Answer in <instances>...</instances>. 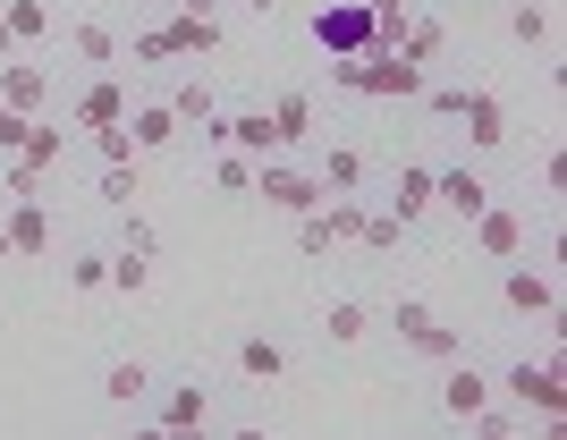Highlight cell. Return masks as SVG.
Returning <instances> with one entry per match:
<instances>
[{
	"label": "cell",
	"instance_id": "cell-32",
	"mask_svg": "<svg viewBox=\"0 0 567 440\" xmlns=\"http://www.w3.org/2000/svg\"><path fill=\"white\" fill-rule=\"evenodd\" d=\"M69 288L76 297H102L111 288V255H69Z\"/></svg>",
	"mask_w": 567,
	"mask_h": 440
},
{
	"label": "cell",
	"instance_id": "cell-6",
	"mask_svg": "<svg viewBox=\"0 0 567 440\" xmlns=\"http://www.w3.org/2000/svg\"><path fill=\"white\" fill-rule=\"evenodd\" d=\"M457 127H466V144L474 153H492V144H508V102H499V93H457Z\"/></svg>",
	"mask_w": 567,
	"mask_h": 440
},
{
	"label": "cell",
	"instance_id": "cell-20",
	"mask_svg": "<svg viewBox=\"0 0 567 440\" xmlns=\"http://www.w3.org/2000/svg\"><path fill=\"white\" fill-rule=\"evenodd\" d=\"M162 43H169V60H178V51H220V18H187V9H178V18L162 25Z\"/></svg>",
	"mask_w": 567,
	"mask_h": 440
},
{
	"label": "cell",
	"instance_id": "cell-26",
	"mask_svg": "<svg viewBox=\"0 0 567 440\" xmlns=\"http://www.w3.org/2000/svg\"><path fill=\"white\" fill-rule=\"evenodd\" d=\"M111 288H118V297H144V288H153V255H127V246H111Z\"/></svg>",
	"mask_w": 567,
	"mask_h": 440
},
{
	"label": "cell",
	"instance_id": "cell-16",
	"mask_svg": "<svg viewBox=\"0 0 567 440\" xmlns=\"http://www.w3.org/2000/svg\"><path fill=\"white\" fill-rule=\"evenodd\" d=\"M60 153H69L60 119H43V111H34V127H25V144H18V162H25V170H43V178H51V170H60Z\"/></svg>",
	"mask_w": 567,
	"mask_h": 440
},
{
	"label": "cell",
	"instance_id": "cell-33",
	"mask_svg": "<svg viewBox=\"0 0 567 440\" xmlns=\"http://www.w3.org/2000/svg\"><path fill=\"white\" fill-rule=\"evenodd\" d=\"M508 34H517L525 51H543V43H550V9H543V0H525L517 18H508Z\"/></svg>",
	"mask_w": 567,
	"mask_h": 440
},
{
	"label": "cell",
	"instance_id": "cell-7",
	"mask_svg": "<svg viewBox=\"0 0 567 440\" xmlns=\"http://www.w3.org/2000/svg\"><path fill=\"white\" fill-rule=\"evenodd\" d=\"M499 297H508V314H525V323H534V314H559V272H534V263H517V272L499 279Z\"/></svg>",
	"mask_w": 567,
	"mask_h": 440
},
{
	"label": "cell",
	"instance_id": "cell-8",
	"mask_svg": "<svg viewBox=\"0 0 567 440\" xmlns=\"http://www.w3.org/2000/svg\"><path fill=\"white\" fill-rule=\"evenodd\" d=\"M492 204V186H483V170H432V212H457V221H474V212Z\"/></svg>",
	"mask_w": 567,
	"mask_h": 440
},
{
	"label": "cell",
	"instance_id": "cell-29",
	"mask_svg": "<svg viewBox=\"0 0 567 440\" xmlns=\"http://www.w3.org/2000/svg\"><path fill=\"white\" fill-rule=\"evenodd\" d=\"M399 237H406V221H399V212H364L355 246H373V255H399Z\"/></svg>",
	"mask_w": 567,
	"mask_h": 440
},
{
	"label": "cell",
	"instance_id": "cell-38",
	"mask_svg": "<svg viewBox=\"0 0 567 440\" xmlns=\"http://www.w3.org/2000/svg\"><path fill=\"white\" fill-rule=\"evenodd\" d=\"M0 186H9V204H18V195H43L51 178H43V170H25L18 153H9V170H0Z\"/></svg>",
	"mask_w": 567,
	"mask_h": 440
},
{
	"label": "cell",
	"instance_id": "cell-42",
	"mask_svg": "<svg viewBox=\"0 0 567 440\" xmlns=\"http://www.w3.org/2000/svg\"><path fill=\"white\" fill-rule=\"evenodd\" d=\"M178 9H187V18H220V0H178Z\"/></svg>",
	"mask_w": 567,
	"mask_h": 440
},
{
	"label": "cell",
	"instance_id": "cell-37",
	"mask_svg": "<svg viewBox=\"0 0 567 440\" xmlns=\"http://www.w3.org/2000/svg\"><path fill=\"white\" fill-rule=\"evenodd\" d=\"M94 153H102V162H136V136H127V119H118V127H94Z\"/></svg>",
	"mask_w": 567,
	"mask_h": 440
},
{
	"label": "cell",
	"instance_id": "cell-40",
	"mask_svg": "<svg viewBox=\"0 0 567 440\" xmlns=\"http://www.w3.org/2000/svg\"><path fill=\"white\" fill-rule=\"evenodd\" d=\"M25 127H34V111H9V102H0V162L25 144Z\"/></svg>",
	"mask_w": 567,
	"mask_h": 440
},
{
	"label": "cell",
	"instance_id": "cell-19",
	"mask_svg": "<svg viewBox=\"0 0 567 440\" xmlns=\"http://www.w3.org/2000/svg\"><path fill=\"white\" fill-rule=\"evenodd\" d=\"M271 136H280V153L313 136V93H280V102H271Z\"/></svg>",
	"mask_w": 567,
	"mask_h": 440
},
{
	"label": "cell",
	"instance_id": "cell-15",
	"mask_svg": "<svg viewBox=\"0 0 567 440\" xmlns=\"http://www.w3.org/2000/svg\"><path fill=\"white\" fill-rule=\"evenodd\" d=\"M220 144H229V153H262V162H271V153H280V136H271V111L220 119Z\"/></svg>",
	"mask_w": 567,
	"mask_h": 440
},
{
	"label": "cell",
	"instance_id": "cell-36",
	"mask_svg": "<svg viewBox=\"0 0 567 440\" xmlns=\"http://www.w3.org/2000/svg\"><path fill=\"white\" fill-rule=\"evenodd\" d=\"M364 18H373L381 43H399V25H406V0H364Z\"/></svg>",
	"mask_w": 567,
	"mask_h": 440
},
{
	"label": "cell",
	"instance_id": "cell-25",
	"mask_svg": "<svg viewBox=\"0 0 567 440\" xmlns=\"http://www.w3.org/2000/svg\"><path fill=\"white\" fill-rule=\"evenodd\" d=\"M364 186V153L355 144H331V162H322V195H355Z\"/></svg>",
	"mask_w": 567,
	"mask_h": 440
},
{
	"label": "cell",
	"instance_id": "cell-44",
	"mask_svg": "<svg viewBox=\"0 0 567 440\" xmlns=\"http://www.w3.org/2000/svg\"><path fill=\"white\" fill-rule=\"evenodd\" d=\"M246 9H255V18H271V9H280V0H246Z\"/></svg>",
	"mask_w": 567,
	"mask_h": 440
},
{
	"label": "cell",
	"instance_id": "cell-34",
	"mask_svg": "<svg viewBox=\"0 0 567 440\" xmlns=\"http://www.w3.org/2000/svg\"><path fill=\"white\" fill-rule=\"evenodd\" d=\"M339 237H331V221H322V204L313 212H297V255H331Z\"/></svg>",
	"mask_w": 567,
	"mask_h": 440
},
{
	"label": "cell",
	"instance_id": "cell-5",
	"mask_svg": "<svg viewBox=\"0 0 567 440\" xmlns=\"http://www.w3.org/2000/svg\"><path fill=\"white\" fill-rule=\"evenodd\" d=\"M262 204H271V212H288V221H297V212H313V204H322V178H313V170H288L280 162V153H271V162H262Z\"/></svg>",
	"mask_w": 567,
	"mask_h": 440
},
{
	"label": "cell",
	"instance_id": "cell-30",
	"mask_svg": "<svg viewBox=\"0 0 567 440\" xmlns=\"http://www.w3.org/2000/svg\"><path fill=\"white\" fill-rule=\"evenodd\" d=\"M0 18H9V34H18V43H43V34H51V9H43V0H9Z\"/></svg>",
	"mask_w": 567,
	"mask_h": 440
},
{
	"label": "cell",
	"instance_id": "cell-3",
	"mask_svg": "<svg viewBox=\"0 0 567 440\" xmlns=\"http://www.w3.org/2000/svg\"><path fill=\"white\" fill-rule=\"evenodd\" d=\"M390 323H399V339H406L415 356H432V365H450V356H466L457 323H441V314H432L424 297H399V314H390Z\"/></svg>",
	"mask_w": 567,
	"mask_h": 440
},
{
	"label": "cell",
	"instance_id": "cell-21",
	"mask_svg": "<svg viewBox=\"0 0 567 440\" xmlns=\"http://www.w3.org/2000/svg\"><path fill=\"white\" fill-rule=\"evenodd\" d=\"M390 212H399L406 229L432 212V162H406V170H399V204H390Z\"/></svg>",
	"mask_w": 567,
	"mask_h": 440
},
{
	"label": "cell",
	"instance_id": "cell-2",
	"mask_svg": "<svg viewBox=\"0 0 567 440\" xmlns=\"http://www.w3.org/2000/svg\"><path fill=\"white\" fill-rule=\"evenodd\" d=\"M355 93H373V102H415V93H424V69H415L406 51L373 43L364 60H355Z\"/></svg>",
	"mask_w": 567,
	"mask_h": 440
},
{
	"label": "cell",
	"instance_id": "cell-13",
	"mask_svg": "<svg viewBox=\"0 0 567 440\" xmlns=\"http://www.w3.org/2000/svg\"><path fill=\"white\" fill-rule=\"evenodd\" d=\"M127 136H136V153H162V144H178L187 127H178L169 102H136V111H127Z\"/></svg>",
	"mask_w": 567,
	"mask_h": 440
},
{
	"label": "cell",
	"instance_id": "cell-1",
	"mask_svg": "<svg viewBox=\"0 0 567 440\" xmlns=\"http://www.w3.org/2000/svg\"><path fill=\"white\" fill-rule=\"evenodd\" d=\"M492 390H508L525 407V416H543V423H559L567 416V381H559V356H525V365H508V381H492Z\"/></svg>",
	"mask_w": 567,
	"mask_h": 440
},
{
	"label": "cell",
	"instance_id": "cell-39",
	"mask_svg": "<svg viewBox=\"0 0 567 440\" xmlns=\"http://www.w3.org/2000/svg\"><path fill=\"white\" fill-rule=\"evenodd\" d=\"M118 246H127V255H153V221H144V212H118Z\"/></svg>",
	"mask_w": 567,
	"mask_h": 440
},
{
	"label": "cell",
	"instance_id": "cell-4",
	"mask_svg": "<svg viewBox=\"0 0 567 440\" xmlns=\"http://www.w3.org/2000/svg\"><path fill=\"white\" fill-rule=\"evenodd\" d=\"M313 43L331 51V60H355V51H373L381 34H373V18H364V0H348V9H322V18H313Z\"/></svg>",
	"mask_w": 567,
	"mask_h": 440
},
{
	"label": "cell",
	"instance_id": "cell-28",
	"mask_svg": "<svg viewBox=\"0 0 567 440\" xmlns=\"http://www.w3.org/2000/svg\"><path fill=\"white\" fill-rule=\"evenodd\" d=\"M322 330H331L339 348H355V339H364V330H373V314H364V305H355V297H339L331 314H322Z\"/></svg>",
	"mask_w": 567,
	"mask_h": 440
},
{
	"label": "cell",
	"instance_id": "cell-9",
	"mask_svg": "<svg viewBox=\"0 0 567 440\" xmlns=\"http://www.w3.org/2000/svg\"><path fill=\"white\" fill-rule=\"evenodd\" d=\"M483 407H492V381H483L474 365H457V356H450V381H441V416H450V423H474Z\"/></svg>",
	"mask_w": 567,
	"mask_h": 440
},
{
	"label": "cell",
	"instance_id": "cell-41",
	"mask_svg": "<svg viewBox=\"0 0 567 440\" xmlns=\"http://www.w3.org/2000/svg\"><path fill=\"white\" fill-rule=\"evenodd\" d=\"M127 51H136L144 69H162V60H169V43H162V25H144V34H136V43H127Z\"/></svg>",
	"mask_w": 567,
	"mask_h": 440
},
{
	"label": "cell",
	"instance_id": "cell-14",
	"mask_svg": "<svg viewBox=\"0 0 567 440\" xmlns=\"http://www.w3.org/2000/svg\"><path fill=\"white\" fill-rule=\"evenodd\" d=\"M474 246H483V255H517L525 221H517V212H499V204H483V212H474Z\"/></svg>",
	"mask_w": 567,
	"mask_h": 440
},
{
	"label": "cell",
	"instance_id": "cell-12",
	"mask_svg": "<svg viewBox=\"0 0 567 440\" xmlns=\"http://www.w3.org/2000/svg\"><path fill=\"white\" fill-rule=\"evenodd\" d=\"M213 423V390L204 381H178V390L162 398V432H204Z\"/></svg>",
	"mask_w": 567,
	"mask_h": 440
},
{
	"label": "cell",
	"instance_id": "cell-43",
	"mask_svg": "<svg viewBox=\"0 0 567 440\" xmlns=\"http://www.w3.org/2000/svg\"><path fill=\"white\" fill-rule=\"evenodd\" d=\"M9 51H18V34H9V18H0V60H9Z\"/></svg>",
	"mask_w": 567,
	"mask_h": 440
},
{
	"label": "cell",
	"instance_id": "cell-18",
	"mask_svg": "<svg viewBox=\"0 0 567 440\" xmlns=\"http://www.w3.org/2000/svg\"><path fill=\"white\" fill-rule=\"evenodd\" d=\"M118 119H127V93H118L111 76H94V85H85V102H76V127L94 136V127H118Z\"/></svg>",
	"mask_w": 567,
	"mask_h": 440
},
{
	"label": "cell",
	"instance_id": "cell-17",
	"mask_svg": "<svg viewBox=\"0 0 567 440\" xmlns=\"http://www.w3.org/2000/svg\"><path fill=\"white\" fill-rule=\"evenodd\" d=\"M390 51H406L415 69H432V60L450 51V25H441V18H406V25H399V43H390Z\"/></svg>",
	"mask_w": 567,
	"mask_h": 440
},
{
	"label": "cell",
	"instance_id": "cell-31",
	"mask_svg": "<svg viewBox=\"0 0 567 440\" xmlns=\"http://www.w3.org/2000/svg\"><path fill=\"white\" fill-rule=\"evenodd\" d=\"M169 111H178V127H204V119H213V85H204V76H187V85L169 93Z\"/></svg>",
	"mask_w": 567,
	"mask_h": 440
},
{
	"label": "cell",
	"instance_id": "cell-23",
	"mask_svg": "<svg viewBox=\"0 0 567 440\" xmlns=\"http://www.w3.org/2000/svg\"><path fill=\"white\" fill-rule=\"evenodd\" d=\"M144 390H153V372H144V365H136V356H118V365H111V372H102V398H111V407H136V398H144Z\"/></svg>",
	"mask_w": 567,
	"mask_h": 440
},
{
	"label": "cell",
	"instance_id": "cell-27",
	"mask_svg": "<svg viewBox=\"0 0 567 440\" xmlns=\"http://www.w3.org/2000/svg\"><path fill=\"white\" fill-rule=\"evenodd\" d=\"M69 43H76V60H85V69H111V60H118V34H111V25H94V18L76 25Z\"/></svg>",
	"mask_w": 567,
	"mask_h": 440
},
{
	"label": "cell",
	"instance_id": "cell-10",
	"mask_svg": "<svg viewBox=\"0 0 567 440\" xmlns=\"http://www.w3.org/2000/svg\"><path fill=\"white\" fill-rule=\"evenodd\" d=\"M0 229H9V255H51V212H43V195H18V212H9Z\"/></svg>",
	"mask_w": 567,
	"mask_h": 440
},
{
	"label": "cell",
	"instance_id": "cell-45",
	"mask_svg": "<svg viewBox=\"0 0 567 440\" xmlns=\"http://www.w3.org/2000/svg\"><path fill=\"white\" fill-rule=\"evenodd\" d=\"M0 255H9V229H0Z\"/></svg>",
	"mask_w": 567,
	"mask_h": 440
},
{
	"label": "cell",
	"instance_id": "cell-24",
	"mask_svg": "<svg viewBox=\"0 0 567 440\" xmlns=\"http://www.w3.org/2000/svg\"><path fill=\"white\" fill-rule=\"evenodd\" d=\"M237 372H246V381H280L288 348H280V339H246V348H237Z\"/></svg>",
	"mask_w": 567,
	"mask_h": 440
},
{
	"label": "cell",
	"instance_id": "cell-11",
	"mask_svg": "<svg viewBox=\"0 0 567 440\" xmlns=\"http://www.w3.org/2000/svg\"><path fill=\"white\" fill-rule=\"evenodd\" d=\"M0 102H9V111H43V102H51V76L34 69V60L9 51V60H0Z\"/></svg>",
	"mask_w": 567,
	"mask_h": 440
},
{
	"label": "cell",
	"instance_id": "cell-35",
	"mask_svg": "<svg viewBox=\"0 0 567 440\" xmlns=\"http://www.w3.org/2000/svg\"><path fill=\"white\" fill-rule=\"evenodd\" d=\"M213 186H220V195H246V186H255L246 153H229V144H220V162H213Z\"/></svg>",
	"mask_w": 567,
	"mask_h": 440
},
{
	"label": "cell",
	"instance_id": "cell-22",
	"mask_svg": "<svg viewBox=\"0 0 567 440\" xmlns=\"http://www.w3.org/2000/svg\"><path fill=\"white\" fill-rule=\"evenodd\" d=\"M94 195H102V204H111V212H127V204H136V195H144V170H136V162H102Z\"/></svg>",
	"mask_w": 567,
	"mask_h": 440
}]
</instances>
